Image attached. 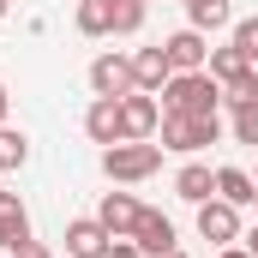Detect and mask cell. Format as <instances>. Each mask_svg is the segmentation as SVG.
Returning a JSON list of instances; mask_svg holds the SVG:
<instances>
[{
    "instance_id": "cell-1",
    "label": "cell",
    "mask_w": 258,
    "mask_h": 258,
    "mask_svg": "<svg viewBox=\"0 0 258 258\" xmlns=\"http://www.w3.org/2000/svg\"><path fill=\"white\" fill-rule=\"evenodd\" d=\"M156 96H162V114H216L222 84H216L210 72H174Z\"/></svg>"
},
{
    "instance_id": "cell-2",
    "label": "cell",
    "mask_w": 258,
    "mask_h": 258,
    "mask_svg": "<svg viewBox=\"0 0 258 258\" xmlns=\"http://www.w3.org/2000/svg\"><path fill=\"white\" fill-rule=\"evenodd\" d=\"M156 168H162V144H150V138H126V144H108V150H102V174L120 180V186L150 180Z\"/></svg>"
},
{
    "instance_id": "cell-3",
    "label": "cell",
    "mask_w": 258,
    "mask_h": 258,
    "mask_svg": "<svg viewBox=\"0 0 258 258\" xmlns=\"http://www.w3.org/2000/svg\"><path fill=\"white\" fill-rule=\"evenodd\" d=\"M216 138H222V120L216 114H162V150L192 156L204 144H216Z\"/></svg>"
},
{
    "instance_id": "cell-4",
    "label": "cell",
    "mask_w": 258,
    "mask_h": 258,
    "mask_svg": "<svg viewBox=\"0 0 258 258\" xmlns=\"http://www.w3.org/2000/svg\"><path fill=\"white\" fill-rule=\"evenodd\" d=\"M156 126H162V102L150 90H126L120 96V144L126 138H150Z\"/></svg>"
},
{
    "instance_id": "cell-5",
    "label": "cell",
    "mask_w": 258,
    "mask_h": 258,
    "mask_svg": "<svg viewBox=\"0 0 258 258\" xmlns=\"http://www.w3.org/2000/svg\"><path fill=\"white\" fill-rule=\"evenodd\" d=\"M198 234H204L210 246H234V240H240V210H234L228 198H204V204H198Z\"/></svg>"
},
{
    "instance_id": "cell-6",
    "label": "cell",
    "mask_w": 258,
    "mask_h": 258,
    "mask_svg": "<svg viewBox=\"0 0 258 258\" xmlns=\"http://www.w3.org/2000/svg\"><path fill=\"white\" fill-rule=\"evenodd\" d=\"M90 90L96 96H126V90H138L132 84V54H96L90 60Z\"/></svg>"
},
{
    "instance_id": "cell-7",
    "label": "cell",
    "mask_w": 258,
    "mask_h": 258,
    "mask_svg": "<svg viewBox=\"0 0 258 258\" xmlns=\"http://www.w3.org/2000/svg\"><path fill=\"white\" fill-rule=\"evenodd\" d=\"M132 240L144 246V258H168V252H180L174 222H168L162 210H144V216H138V228H132Z\"/></svg>"
},
{
    "instance_id": "cell-8",
    "label": "cell",
    "mask_w": 258,
    "mask_h": 258,
    "mask_svg": "<svg viewBox=\"0 0 258 258\" xmlns=\"http://www.w3.org/2000/svg\"><path fill=\"white\" fill-rule=\"evenodd\" d=\"M108 246H114V234H108L96 216L66 222V252H72V258H108Z\"/></svg>"
},
{
    "instance_id": "cell-9",
    "label": "cell",
    "mask_w": 258,
    "mask_h": 258,
    "mask_svg": "<svg viewBox=\"0 0 258 258\" xmlns=\"http://www.w3.org/2000/svg\"><path fill=\"white\" fill-rule=\"evenodd\" d=\"M162 48H168L174 72H204V66H210V42H204V30H192V24H186V30H174Z\"/></svg>"
},
{
    "instance_id": "cell-10",
    "label": "cell",
    "mask_w": 258,
    "mask_h": 258,
    "mask_svg": "<svg viewBox=\"0 0 258 258\" xmlns=\"http://www.w3.org/2000/svg\"><path fill=\"white\" fill-rule=\"evenodd\" d=\"M168 78H174V60H168V48H162V42L132 54V84H138V90H150V96H156Z\"/></svg>"
},
{
    "instance_id": "cell-11",
    "label": "cell",
    "mask_w": 258,
    "mask_h": 258,
    "mask_svg": "<svg viewBox=\"0 0 258 258\" xmlns=\"http://www.w3.org/2000/svg\"><path fill=\"white\" fill-rule=\"evenodd\" d=\"M138 216H144V204H138L132 192H102V210H96V222H102V228H108L114 240L138 228Z\"/></svg>"
},
{
    "instance_id": "cell-12",
    "label": "cell",
    "mask_w": 258,
    "mask_h": 258,
    "mask_svg": "<svg viewBox=\"0 0 258 258\" xmlns=\"http://www.w3.org/2000/svg\"><path fill=\"white\" fill-rule=\"evenodd\" d=\"M84 132L108 150V144H120V96H96L90 102V114H84Z\"/></svg>"
},
{
    "instance_id": "cell-13",
    "label": "cell",
    "mask_w": 258,
    "mask_h": 258,
    "mask_svg": "<svg viewBox=\"0 0 258 258\" xmlns=\"http://www.w3.org/2000/svg\"><path fill=\"white\" fill-rule=\"evenodd\" d=\"M24 240H30V210H24V198L0 192V246L12 252V246H24Z\"/></svg>"
},
{
    "instance_id": "cell-14",
    "label": "cell",
    "mask_w": 258,
    "mask_h": 258,
    "mask_svg": "<svg viewBox=\"0 0 258 258\" xmlns=\"http://www.w3.org/2000/svg\"><path fill=\"white\" fill-rule=\"evenodd\" d=\"M216 198H228V204L240 210V204H252V198H258V180L246 174V168L228 162V168H216Z\"/></svg>"
},
{
    "instance_id": "cell-15",
    "label": "cell",
    "mask_w": 258,
    "mask_h": 258,
    "mask_svg": "<svg viewBox=\"0 0 258 258\" xmlns=\"http://www.w3.org/2000/svg\"><path fill=\"white\" fill-rule=\"evenodd\" d=\"M210 192H216V174H210L204 162H186V168L174 174V198H186V204H204Z\"/></svg>"
},
{
    "instance_id": "cell-16",
    "label": "cell",
    "mask_w": 258,
    "mask_h": 258,
    "mask_svg": "<svg viewBox=\"0 0 258 258\" xmlns=\"http://www.w3.org/2000/svg\"><path fill=\"white\" fill-rule=\"evenodd\" d=\"M78 36H114V0H78Z\"/></svg>"
},
{
    "instance_id": "cell-17",
    "label": "cell",
    "mask_w": 258,
    "mask_h": 258,
    "mask_svg": "<svg viewBox=\"0 0 258 258\" xmlns=\"http://www.w3.org/2000/svg\"><path fill=\"white\" fill-rule=\"evenodd\" d=\"M186 18H192V30H228L234 6L228 0H186Z\"/></svg>"
},
{
    "instance_id": "cell-18",
    "label": "cell",
    "mask_w": 258,
    "mask_h": 258,
    "mask_svg": "<svg viewBox=\"0 0 258 258\" xmlns=\"http://www.w3.org/2000/svg\"><path fill=\"white\" fill-rule=\"evenodd\" d=\"M204 72H210L216 84H234L240 72H252V60H246V54H240V48L228 42V48H210V66H204Z\"/></svg>"
},
{
    "instance_id": "cell-19",
    "label": "cell",
    "mask_w": 258,
    "mask_h": 258,
    "mask_svg": "<svg viewBox=\"0 0 258 258\" xmlns=\"http://www.w3.org/2000/svg\"><path fill=\"white\" fill-rule=\"evenodd\" d=\"M30 162V138L12 126H0V174H12V168H24Z\"/></svg>"
},
{
    "instance_id": "cell-20",
    "label": "cell",
    "mask_w": 258,
    "mask_h": 258,
    "mask_svg": "<svg viewBox=\"0 0 258 258\" xmlns=\"http://www.w3.org/2000/svg\"><path fill=\"white\" fill-rule=\"evenodd\" d=\"M222 102H228V108H246V102H258V72H240L234 84H222Z\"/></svg>"
},
{
    "instance_id": "cell-21",
    "label": "cell",
    "mask_w": 258,
    "mask_h": 258,
    "mask_svg": "<svg viewBox=\"0 0 258 258\" xmlns=\"http://www.w3.org/2000/svg\"><path fill=\"white\" fill-rule=\"evenodd\" d=\"M144 30V0H114V36Z\"/></svg>"
},
{
    "instance_id": "cell-22",
    "label": "cell",
    "mask_w": 258,
    "mask_h": 258,
    "mask_svg": "<svg viewBox=\"0 0 258 258\" xmlns=\"http://www.w3.org/2000/svg\"><path fill=\"white\" fill-rule=\"evenodd\" d=\"M234 144H258V102L234 108Z\"/></svg>"
},
{
    "instance_id": "cell-23",
    "label": "cell",
    "mask_w": 258,
    "mask_h": 258,
    "mask_svg": "<svg viewBox=\"0 0 258 258\" xmlns=\"http://www.w3.org/2000/svg\"><path fill=\"white\" fill-rule=\"evenodd\" d=\"M234 48L258 66V18H240V24H234Z\"/></svg>"
},
{
    "instance_id": "cell-24",
    "label": "cell",
    "mask_w": 258,
    "mask_h": 258,
    "mask_svg": "<svg viewBox=\"0 0 258 258\" xmlns=\"http://www.w3.org/2000/svg\"><path fill=\"white\" fill-rule=\"evenodd\" d=\"M108 258H144V246H138V240H132V234H120V240H114V246H108Z\"/></svg>"
},
{
    "instance_id": "cell-25",
    "label": "cell",
    "mask_w": 258,
    "mask_h": 258,
    "mask_svg": "<svg viewBox=\"0 0 258 258\" xmlns=\"http://www.w3.org/2000/svg\"><path fill=\"white\" fill-rule=\"evenodd\" d=\"M12 258H54L42 240H24V246H12Z\"/></svg>"
},
{
    "instance_id": "cell-26",
    "label": "cell",
    "mask_w": 258,
    "mask_h": 258,
    "mask_svg": "<svg viewBox=\"0 0 258 258\" xmlns=\"http://www.w3.org/2000/svg\"><path fill=\"white\" fill-rule=\"evenodd\" d=\"M216 258H252V252H246V246H222Z\"/></svg>"
},
{
    "instance_id": "cell-27",
    "label": "cell",
    "mask_w": 258,
    "mask_h": 258,
    "mask_svg": "<svg viewBox=\"0 0 258 258\" xmlns=\"http://www.w3.org/2000/svg\"><path fill=\"white\" fill-rule=\"evenodd\" d=\"M6 108H12V96H6V84H0V126H6Z\"/></svg>"
},
{
    "instance_id": "cell-28",
    "label": "cell",
    "mask_w": 258,
    "mask_h": 258,
    "mask_svg": "<svg viewBox=\"0 0 258 258\" xmlns=\"http://www.w3.org/2000/svg\"><path fill=\"white\" fill-rule=\"evenodd\" d=\"M246 252H252V258H258V228H252V234H246Z\"/></svg>"
},
{
    "instance_id": "cell-29",
    "label": "cell",
    "mask_w": 258,
    "mask_h": 258,
    "mask_svg": "<svg viewBox=\"0 0 258 258\" xmlns=\"http://www.w3.org/2000/svg\"><path fill=\"white\" fill-rule=\"evenodd\" d=\"M0 18H6V0H0Z\"/></svg>"
},
{
    "instance_id": "cell-30",
    "label": "cell",
    "mask_w": 258,
    "mask_h": 258,
    "mask_svg": "<svg viewBox=\"0 0 258 258\" xmlns=\"http://www.w3.org/2000/svg\"><path fill=\"white\" fill-rule=\"evenodd\" d=\"M168 258H186V252H168Z\"/></svg>"
},
{
    "instance_id": "cell-31",
    "label": "cell",
    "mask_w": 258,
    "mask_h": 258,
    "mask_svg": "<svg viewBox=\"0 0 258 258\" xmlns=\"http://www.w3.org/2000/svg\"><path fill=\"white\" fill-rule=\"evenodd\" d=\"M252 204H258V198H252Z\"/></svg>"
}]
</instances>
